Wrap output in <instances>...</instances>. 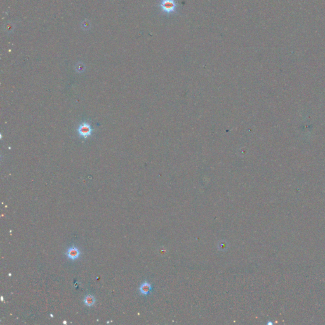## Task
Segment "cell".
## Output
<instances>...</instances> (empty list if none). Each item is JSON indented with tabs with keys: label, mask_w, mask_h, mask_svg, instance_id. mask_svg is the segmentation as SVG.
Listing matches in <instances>:
<instances>
[{
	"label": "cell",
	"mask_w": 325,
	"mask_h": 325,
	"mask_svg": "<svg viewBox=\"0 0 325 325\" xmlns=\"http://www.w3.org/2000/svg\"><path fill=\"white\" fill-rule=\"evenodd\" d=\"M84 65L81 62H79L76 66V71L78 73H82L84 71Z\"/></svg>",
	"instance_id": "obj_7"
},
{
	"label": "cell",
	"mask_w": 325,
	"mask_h": 325,
	"mask_svg": "<svg viewBox=\"0 0 325 325\" xmlns=\"http://www.w3.org/2000/svg\"><path fill=\"white\" fill-rule=\"evenodd\" d=\"M13 26L11 24H7L6 26V31H7V32L10 33L12 30H13Z\"/></svg>",
	"instance_id": "obj_8"
},
{
	"label": "cell",
	"mask_w": 325,
	"mask_h": 325,
	"mask_svg": "<svg viewBox=\"0 0 325 325\" xmlns=\"http://www.w3.org/2000/svg\"><path fill=\"white\" fill-rule=\"evenodd\" d=\"M81 29L84 30H87L88 29H90V27H91V25H90V22L88 20H83L81 24Z\"/></svg>",
	"instance_id": "obj_6"
},
{
	"label": "cell",
	"mask_w": 325,
	"mask_h": 325,
	"mask_svg": "<svg viewBox=\"0 0 325 325\" xmlns=\"http://www.w3.org/2000/svg\"><path fill=\"white\" fill-rule=\"evenodd\" d=\"M158 6L162 13L166 15H170L177 13L179 5L176 0H161Z\"/></svg>",
	"instance_id": "obj_1"
},
{
	"label": "cell",
	"mask_w": 325,
	"mask_h": 325,
	"mask_svg": "<svg viewBox=\"0 0 325 325\" xmlns=\"http://www.w3.org/2000/svg\"><path fill=\"white\" fill-rule=\"evenodd\" d=\"M83 302H84V304L87 306L91 307L92 305H94V304L95 302V298L91 295H88L84 297Z\"/></svg>",
	"instance_id": "obj_4"
},
{
	"label": "cell",
	"mask_w": 325,
	"mask_h": 325,
	"mask_svg": "<svg viewBox=\"0 0 325 325\" xmlns=\"http://www.w3.org/2000/svg\"><path fill=\"white\" fill-rule=\"evenodd\" d=\"M151 284L146 282L142 284L140 287V291L142 294H144V295H147V294H148L149 291H151Z\"/></svg>",
	"instance_id": "obj_5"
},
{
	"label": "cell",
	"mask_w": 325,
	"mask_h": 325,
	"mask_svg": "<svg viewBox=\"0 0 325 325\" xmlns=\"http://www.w3.org/2000/svg\"><path fill=\"white\" fill-rule=\"evenodd\" d=\"M66 255L69 259L74 260L80 257V252L78 248L73 246L67 250L66 252Z\"/></svg>",
	"instance_id": "obj_3"
},
{
	"label": "cell",
	"mask_w": 325,
	"mask_h": 325,
	"mask_svg": "<svg viewBox=\"0 0 325 325\" xmlns=\"http://www.w3.org/2000/svg\"><path fill=\"white\" fill-rule=\"evenodd\" d=\"M94 129L93 128L90 123L84 121L80 123L78 128H77V132L80 138L83 139H87L91 137L94 132Z\"/></svg>",
	"instance_id": "obj_2"
}]
</instances>
